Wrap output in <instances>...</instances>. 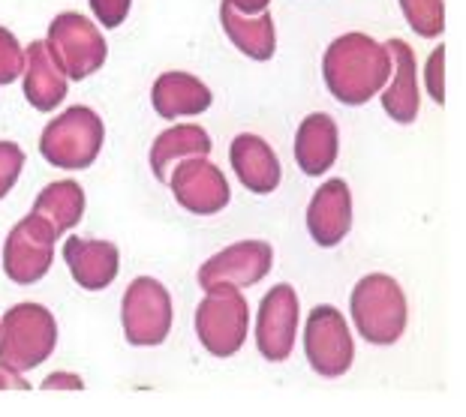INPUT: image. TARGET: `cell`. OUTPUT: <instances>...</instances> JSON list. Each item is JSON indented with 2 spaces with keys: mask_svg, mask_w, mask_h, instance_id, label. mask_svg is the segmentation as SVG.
Here are the masks:
<instances>
[{
  "mask_svg": "<svg viewBox=\"0 0 466 417\" xmlns=\"http://www.w3.org/2000/svg\"><path fill=\"white\" fill-rule=\"evenodd\" d=\"M325 84L343 105H364L389 84L391 57L389 48L367 34H343L325 52Z\"/></svg>",
  "mask_w": 466,
  "mask_h": 417,
  "instance_id": "6da1fadb",
  "label": "cell"
},
{
  "mask_svg": "<svg viewBox=\"0 0 466 417\" xmlns=\"http://www.w3.org/2000/svg\"><path fill=\"white\" fill-rule=\"evenodd\" d=\"M103 138H106V129H103L100 114L87 105H76V108H66L61 117H55V121L43 129L39 154L55 168L82 172V168H91L96 156H100Z\"/></svg>",
  "mask_w": 466,
  "mask_h": 417,
  "instance_id": "7a4b0ae2",
  "label": "cell"
},
{
  "mask_svg": "<svg viewBox=\"0 0 466 417\" xmlns=\"http://www.w3.org/2000/svg\"><path fill=\"white\" fill-rule=\"evenodd\" d=\"M57 343L55 315L39 303H18L0 319V363L18 372L36 370Z\"/></svg>",
  "mask_w": 466,
  "mask_h": 417,
  "instance_id": "3957f363",
  "label": "cell"
},
{
  "mask_svg": "<svg viewBox=\"0 0 466 417\" xmlns=\"http://www.w3.org/2000/svg\"><path fill=\"white\" fill-rule=\"evenodd\" d=\"M352 322L373 345L398 343L406 331V294L398 280L370 273L352 292Z\"/></svg>",
  "mask_w": 466,
  "mask_h": 417,
  "instance_id": "277c9868",
  "label": "cell"
},
{
  "mask_svg": "<svg viewBox=\"0 0 466 417\" xmlns=\"http://www.w3.org/2000/svg\"><path fill=\"white\" fill-rule=\"evenodd\" d=\"M247 324H250V310L238 289L208 292L205 301L196 306V336L214 357H232L241 352Z\"/></svg>",
  "mask_w": 466,
  "mask_h": 417,
  "instance_id": "5b68a950",
  "label": "cell"
},
{
  "mask_svg": "<svg viewBox=\"0 0 466 417\" xmlns=\"http://www.w3.org/2000/svg\"><path fill=\"white\" fill-rule=\"evenodd\" d=\"M55 225L31 211L6 237L4 246V273L15 285H34L48 273L55 258V241H57Z\"/></svg>",
  "mask_w": 466,
  "mask_h": 417,
  "instance_id": "8992f818",
  "label": "cell"
},
{
  "mask_svg": "<svg viewBox=\"0 0 466 417\" xmlns=\"http://www.w3.org/2000/svg\"><path fill=\"white\" fill-rule=\"evenodd\" d=\"M172 297L163 289V283L151 276H138L130 283L121 303L124 336L130 345H160L172 331Z\"/></svg>",
  "mask_w": 466,
  "mask_h": 417,
  "instance_id": "52a82bcc",
  "label": "cell"
},
{
  "mask_svg": "<svg viewBox=\"0 0 466 417\" xmlns=\"http://www.w3.org/2000/svg\"><path fill=\"white\" fill-rule=\"evenodd\" d=\"M48 48L57 57V64L64 66L66 78H82L94 75L96 69L106 64V39L96 31V25L87 22L78 13H61L55 15V22L48 25Z\"/></svg>",
  "mask_w": 466,
  "mask_h": 417,
  "instance_id": "ba28073f",
  "label": "cell"
},
{
  "mask_svg": "<svg viewBox=\"0 0 466 417\" xmlns=\"http://www.w3.org/2000/svg\"><path fill=\"white\" fill-rule=\"evenodd\" d=\"M304 352L313 370L325 375V379H337V375H343L352 366L355 345L350 324H346V319L334 306H313L304 327Z\"/></svg>",
  "mask_w": 466,
  "mask_h": 417,
  "instance_id": "9c48e42d",
  "label": "cell"
},
{
  "mask_svg": "<svg viewBox=\"0 0 466 417\" xmlns=\"http://www.w3.org/2000/svg\"><path fill=\"white\" fill-rule=\"evenodd\" d=\"M274 250L265 241H244L235 246H226L223 253L211 255L199 267V285L202 292L217 289H247L256 285L271 273Z\"/></svg>",
  "mask_w": 466,
  "mask_h": 417,
  "instance_id": "30bf717a",
  "label": "cell"
},
{
  "mask_svg": "<svg viewBox=\"0 0 466 417\" xmlns=\"http://www.w3.org/2000/svg\"><path fill=\"white\" fill-rule=\"evenodd\" d=\"M168 186H172L175 202L196 216L220 213L229 204V184L220 168L208 163L205 156H187L177 163L168 174Z\"/></svg>",
  "mask_w": 466,
  "mask_h": 417,
  "instance_id": "8fae6325",
  "label": "cell"
},
{
  "mask_svg": "<svg viewBox=\"0 0 466 417\" xmlns=\"http://www.w3.org/2000/svg\"><path fill=\"white\" fill-rule=\"evenodd\" d=\"M295 336H299V294L292 285H274L259 303V322H256V345L265 361L280 363L292 354Z\"/></svg>",
  "mask_w": 466,
  "mask_h": 417,
  "instance_id": "7c38bea8",
  "label": "cell"
},
{
  "mask_svg": "<svg viewBox=\"0 0 466 417\" xmlns=\"http://www.w3.org/2000/svg\"><path fill=\"white\" fill-rule=\"evenodd\" d=\"M352 228V193L350 184L334 177L325 181L307 207V232L319 246H337Z\"/></svg>",
  "mask_w": 466,
  "mask_h": 417,
  "instance_id": "4fadbf2b",
  "label": "cell"
},
{
  "mask_svg": "<svg viewBox=\"0 0 466 417\" xmlns=\"http://www.w3.org/2000/svg\"><path fill=\"white\" fill-rule=\"evenodd\" d=\"M232 168L247 190L256 195H268L280 186V160L265 138L253 133H241L229 147Z\"/></svg>",
  "mask_w": 466,
  "mask_h": 417,
  "instance_id": "5bb4252c",
  "label": "cell"
},
{
  "mask_svg": "<svg viewBox=\"0 0 466 417\" xmlns=\"http://www.w3.org/2000/svg\"><path fill=\"white\" fill-rule=\"evenodd\" d=\"M391 57V84L382 94V108L391 121L412 124L419 117V82H415V52L403 39H389L385 43Z\"/></svg>",
  "mask_w": 466,
  "mask_h": 417,
  "instance_id": "9a60e30c",
  "label": "cell"
},
{
  "mask_svg": "<svg viewBox=\"0 0 466 417\" xmlns=\"http://www.w3.org/2000/svg\"><path fill=\"white\" fill-rule=\"evenodd\" d=\"M25 96L36 112H52L66 96V73L48 43H31L25 57Z\"/></svg>",
  "mask_w": 466,
  "mask_h": 417,
  "instance_id": "2e32d148",
  "label": "cell"
},
{
  "mask_svg": "<svg viewBox=\"0 0 466 417\" xmlns=\"http://www.w3.org/2000/svg\"><path fill=\"white\" fill-rule=\"evenodd\" d=\"M64 258L73 280L85 292H103L117 276V246L108 241H85L69 237L64 243Z\"/></svg>",
  "mask_w": 466,
  "mask_h": 417,
  "instance_id": "e0dca14e",
  "label": "cell"
},
{
  "mask_svg": "<svg viewBox=\"0 0 466 417\" xmlns=\"http://www.w3.org/2000/svg\"><path fill=\"white\" fill-rule=\"evenodd\" d=\"M337 151H340V138H337L334 117L325 112L304 117L295 133V163L301 172L310 177L325 174L334 165Z\"/></svg>",
  "mask_w": 466,
  "mask_h": 417,
  "instance_id": "ac0fdd59",
  "label": "cell"
},
{
  "mask_svg": "<svg viewBox=\"0 0 466 417\" xmlns=\"http://www.w3.org/2000/svg\"><path fill=\"white\" fill-rule=\"evenodd\" d=\"M211 91L190 73H163L151 87L154 112L175 121V117H193L211 108Z\"/></svg>",
  "mask_w": 466,
  "mask_h": 417,
  "instance_id": "d6986e66",
  "label": "cell"
},
{
  "mask_svg": "<svg viewBox=\"0 0 466 417\" xmlns=\"http://www.w3.org/2000/svg\"><path fill=\"white\" fill-rule=\"evenodd\" d=\"M220 22L226 36L232 39V45L250 61H271L277 48V34H274V18L271 13H259L256 18L241 15L238 9L223 0L220 6Z\"/></svg>",
  "mask_w": 466,
  "mask_h": 417,
  "instance_id": "ffe728a7",
  "label": "cell"
},
{
  "mask_svg": "<svg viewBox=\"0 0 466 417\" xmlns=\"http://www.w3.org/2000/svg\"><path fill=\"white\" fill-rule=\"evenodd\" d=\"M211 135L196 124H181L172 126L166 133L157 135V142L151 147V172L157 181L168 184V168H175L187 156H208L211 154Z\"/></svg>",
  "mask_w": 466,
  "mask_h": 417,
  "instance_id": "44dd1931",
  "label": "cell"
},
{
  "mask_svg": "<svg viewBox=\"0 0 466 417\" xmlns=\"http://www.w3.org/2000/svg\"><path fill=\"white\" fill-rule=\"evenodd\" d=\"M34 213L46 216L55 225L57 234L69 232L73 225L82 223L85 216V190L76 181H55L36 195Z\"/></svg>",
  "mask_w": 466,
  "mask_h": 417,
  "instance_id": "7402d4cb",
  "label": "cell"
},
{
  "mask_svg": "<svg viewBox=\"0 0 466 417\" xmlns=\"http://www.w3.org/2000/svg\"><path fill=\"white\" fill-rule=\"evenodd\" d=\"M406 22L419 36L433 39L445 31V4L442 0H400Z\"/></svg>",
  "mask_w": 466,
  "mask_h": 417,
  "instance_id": "603a6c76",
  "label": "cell"
},
{
  "mask_svg": "<svg viewBox=\"0 0 466 417\" xmlns=\"http://www.w3.org/2000/svg\"><path fill=\"white\" fill-rule=\"evenodd\" d=\"M25 73V52L18 39L0 27V84H13Z\"/></svg>",
  "mask_w": 466,
  "mask_h": 417,
  "instance_id": "cb8c5ba5",
  "label": "cell"
},
{
  "mask_svg": "<svg viewBox=\"0 0 466 417\" xmlns=\"http://www.w3.org/2000/svg\"><path fill=\"white\" fill-rule=\"evenodd\" d=\"M22 165H25L22 147L13 142H0V198L15 186L18 174H22Z\"/></svg>",
  "mask_w": 466,
  "mask_h": 417,
  "instance_id": "d4e9b609",
  "label": "cell"
},
{
  "mask_svg": "<svg viewBox=\"0 0 466 417\" xmlns=\"http://www.w3.org/2000/svg\"><path fill=\"white\" fill-rule=\"evenodd\" d=\"M130 4L133 0H91V9L103 27H121L130 15Z\"/></svg>",
  "mask_w": 466,
  "mask_h": 417,
  "instance_id": "484cf974",
  "label": "cell"
},
{
  "mask_svg": "<svg viewBox=\"0 0 466 417\" xmlns=\"http://www.w3.org/2000/svg\"><path fill=\"white\" fill-rule=\"evenodd\" d=\"M428 91H431V96L436 99V103H445V45H440L436 52L428 57Z\"/></svg>",
  "mask_w": 466,
  "mask_h": 417,
  "instance_id": "4316f807",
  "label": "cell"
},
{
  "mask_svg": "<svg viewBox=\"0 0 466 417\" xmlns=\"http://www.w3.org/2000/svg\"><path fill=\"white\" fill-rule=\"evenodd\" d=\"M43 387H46V391H61V387H66V391H78V387H85V384L73 372H52L43 382Z\"/></svg>",
  "mask_w": 466,
  "mask_h": 417,
  "instance_id": "83f0119b",
  "label": "cell"
},
{
  "mask_svg": "<svg viewBox=\"0 0 466 417\" xmlns=\"http://www.w3.org/2000/svg\"><path fill=\"white\" fill-rule=\"evenodd\" d=\"M4 387H15V391H25L27 382L22 379V372L13 370V366H6V363H0V391Z\"/></svg>",
  "mask_w": 466,
  "mask_h": 417,
  "instance_id": "f1b7e54d",
  "label": "cell"
},
{
  "mask_svg": "<svg viewBox=\"0 0 466 417\" xmlns=\"http://www.w3.org/2000/svg\"><path fill=\"white\" fill-rule=\"evenodd\" d=\"M229 4H232L241 15H259V13H265L271 0H229Z\"/></svg>",
  "mask_w": 466,
  "mask_h": 417,
  "instance_id": "f546056e",
  "label": "cell"
}]
</instances>
